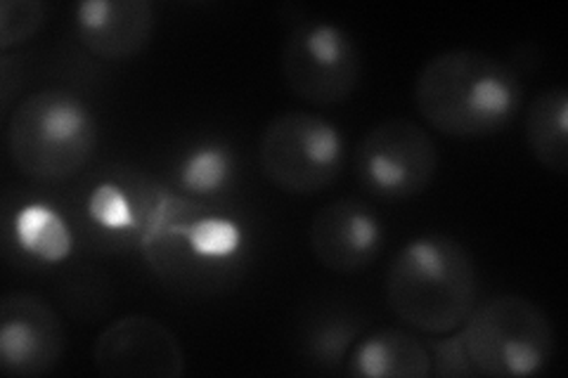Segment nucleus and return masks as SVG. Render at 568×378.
<instances>
[{"instance_id":"obj_1","label":"nucleus","mask_w":568,"mask_h":378,"mask_svg":"<svg viewBox=\"0 0 568 378\" xmlns=\"http://www.w3.org/2000/svg\"><path fill=\"white\" fill-rule=\"evenodd\" d=\"M524 104V85L509 64L478 50L432 58L415 81V106L432 129L455 140L505 131Z\"/></svg>"},{"instance_id":"obj_2","label":"nucleus","mask_w":568,"mask_h":378,"mask_svg":"<svg viewBox=\"0 0 568 378\" xmlns=\"http://www.w3.org/2000/svg\"><path fill=\"white\" fill-rule=\"evenodd\" d=\"M478 273L467 246L446 234H422L394 256L386 273V303L405 327L446 336L476 308Z\"/></svg>"},{"instance_id":"obj_3","label":"nucleus","mask_w":568,"mask_h":378,"mask_svg":"<svg viewBox=\"0 0 568 378\" xmlns=\"http://www.w3.org/2000/svg\"><path fill=\"white\" fill-rule=\"evenodd\" d=\"M98 121L83 98L64 88H43L24 98L8 123L14 168L36 183H67L95 154Z\"/></svg>"},{"instance_id":"obj_4","label":"nucleus","mask_w":568,"mask_h":378,"mask_svg":"<svg viewBox=\"0 0 568 378\" xmlns=\"http://www.w3.org/2000/svg\"><path fill=\"white\" fill-rule=\"evenodd\" d=\"M457 331L476 376H538L555 355L552 321L536 303L521 296L486 300Z\"/></svg>"},{"instance_id":"obj_5","label":"nucleus","mask_w":568,"mask_h":378,"mask_svg":"<svg viewBox=\"0 0 568 378\" xmlns=\"http://www.w3.org/2000/svg\"><path fill=\"white\" fill-rule=\"evenodd\" d=\"M159 275L175 277L190 267L219 265L237 256L244 246L242 225L192 196H159L152 218L138 242Z\"/></svg>"},{"instance_id":"obj_6","label":"nucleus","mask_w":568,"mask_h":378,"mask_svg":"<svg viewBox=\"0 0 568 378\" xmlns=\"http://www.w3.org/2000/svg\"><path fill=\"white\" fill-rule=\"evenodd\" d=\"M346 142L336 125L311 112L275 116L258 140V166L277 190L313 196L339 180Z\"/></svg>"},{"instance_id":"obj_7","label":"nucleus","mask_w":568,"mask_h":378,"mask_svg":"<svg viewBox=\"0 0 568 378\" xmlns=\"http://www.w3.org/2000/svg\"><path fill=\"white\" fill-rule=\"evenodd\" d=\"M282 79L313 106L346 102L361 83L363 60L353 35L332 22L298 24L282 45Z\"/></svg>"},{"instance_id":"obj_8","label":"nucleus","mask_w":568,"mask_h":378,"mask_svg":"<svg viewBox=\"0 0 568 378\" xmlns=\"http://www.w3.org/2000/svg\"><path fill=\"white\" fill-rule=\"evenodd\" d=\"M434 137L410 119H388L372 129L355 152V177L365 192L384 202L424 194L438 173Z\"/></svg>"},{"instance_id":"obj_9","label":"nucleus","mask_w":568,"mask_h":378,"mask_svg":"<svg viewBox=\"0 0 568 378\" xmlns=\"http://www.w3.org/2000/svg\"><path fill=\"white\" fill-rule=\"evenodd\" d=\"M93 365L106 378H181L185 353L166 324L129 315L102 329L93 346Z\"/></svg>"},{"instance_id":"obj_10","label":"nucleus","mask_w":568,"mask_h":378,"mask_svg":"<svg viewBox=\"0 0 568 378\" xmlns=\"http://www.w3.org/2000/svg\"><path fill=\"white\" fill-rule=\"evenodd\" d=\"M64 355V329L58 310L29 292H10L0 300V369L17 378L45 376Z\"/></svg>"},{"instance_id":"obj_11","label":"nucleus","mask_w":568,"mask_h":378,"mask_svg":"<svg viewBox=\"0 0 568 378\" xmlns=\"http://www.w3.org/2000/svg\"><path fill=\"white\" fill-rule=\"evenodd\" d=\"M308 244L315 260L329 273L355 275L382 254L384 225L367 204L339 200L313 215Z\"/></svg>"},{"instance_id":"obj_12","label":"nucleus","mask_w":568,"mask_h":378,"mask_svg":"<svg viewBox=\"0 0 568 378\" xmlns=\"http://www.w3.org/2000/svg\"><path fill=\"white\" fill-rule=\"evenodd\" d=\"M81 45L104 62L138 58L152 43L156 12L148 0H85L74 10Z\"/></svg>"},{"instance_id":"obj_13","label":"nucleus","mask_w":568,"mask_h":378,"mask_svg":"<svg viewBox=\"0 0 568 378\" xmlns=\"http://www.w3.org/2000/svg\"><path fill=\"white\" fill-rule=\"evenodd\" d=\"M162 194V190L138 173L106 177L88 196V215L100 229L140 242Z\"/></svg>"},{"instance_id":"obj_14","label":"nucleus","mask_w":568,"mask_h":378,"mask_svg":"<svg viewBox=\"0 0 568 378\" xmlns=\"http://www.w3.org/2000/svg\"><path fill=\"white\" fill-rule=\"evenodd\" d=\"M348 374L363 378H426L434 374L429 346L400 329L365 336L348 359Z\"/></svg>"},{"instance_id":"obj_15","label":"nucleus","mask_w":568,"mask_h":378,"mask_svg":"<svg viewBox=\"0 0 568 378\" xmlns=\"http://www.w3.org/2000/svg\"><path fill=\"white\" fill-rule=\"evenodd\" d=\"M526 145L545 171H568V93L555 85L530 102L526 114Z\"/></svg>"},{"instance_id":"obj_16","label":"nucleus","mask_w":568,"mask_h":378,"mask_svg":"<svg viewBox=\"0 0 568 378\" xmlns=\"http://www.w3.org/2000/svg\"><path fill=\"white\" fill-rule=\"evenodd\" d=\"M14 239L24 254L41 263H62L74 251V234L67 221L45 204H29L17 211Z\"/></svg>"},{"instance_id":"obj_17","label":"nucleus","mask_w":568,"mask_h":378,"mask_svg":"<svg viewBox=\"0 0 568 378\" xmlns=\"http://www.w3.org/2000/svg\"><path fill=\"white\" fill-rule=\"evenodd\" d=\"M235 156L223 145H202L185 154L178 168V185L194 200L216 196L233 185Z\"/></svg>"},{"instance_id":"obj_18","label":"nucleus","mask_w":568,"mask_h":378,"mask_svg":"<svg viewBox=\"0 0 568 378\" xmlns=\"http://www.w3.org/2000/svg\"><path fill=\"white\" fill-rule=\"evenodd\" d=\"M48 6L39 0H3L0 3V50L8 52L29 43L43 29Z\"/></svg>"},{"instance_id":"obj_19","label":"nucleus","mask_w":568,"mask_h":378,"mask_svg":"<svg viewBox=\"0 0 568 378\" xmlns=\"http://www.w3.org/2000/svg\"><path fill=\"white\" fill-rule=\"evenodd\" d=\"M432 353V365L434 374L438 376H476L471 359L467 355L465 344H462L459 331L455 336L436 340V344L429 348Z\"/></svg>"},{"instance_id":"obj_20","label":"nucleus","mask_w":568,"mask_h":378,"mask_svg":"<svg viewBox=\"0 0 568 378\" xmlns=\"http://www.w3.org/2000/svg\"><path fill=\"white\" fill-rule=\"evenodd\" d=\"M351 338H353V331L346 329L344 324L342 327H329L317 338V355L320 357H339V355L344 357Z\"/></svg>"}]
</instances>
